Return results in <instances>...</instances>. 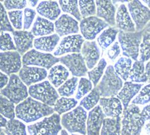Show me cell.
Segmentation results:
<instances>
[{
	"instance_id": "1",
	"label": "cell",
	"mask_w": 150,
	"mask_h": 135,
	"mask_svg": "<svg viewBox=\"0 0 150 135\" xmlns=\"http://www.w3.org/2000/svg\"><path fill=\"white\" fill-rule=\"evenodd\" d=\"M15 112L17 118L26 123H30L44 116L52 114L54 111L51 106L32 97H27L16 107Z\"/></svg>"
},
{
	"instance_id": "2",
	"label": "cell",
	"mask_w": 150,
	"mask_h": 135,
	"mask_svg": "<svg viewBox=\"0 0 150 135\" xmlns=\"http://www.w3.org/2000/svg\"><path fill=\"white\" fill-rule=\"evenodd\" d=\"M120 135H139L146 120L140 115L139 108L134 104L124 111Z\"/></svg>"
},
{
	"instance_id": "3",
	"label": "cell",
	"mask_w": 150,
	"mask_h": 135,
	"mask_svg": "<svg viewBox=\"0 0 150 135\" xmlns=\"http://www.w3.org/2000/svg\"><path fill=\"white\" fill-rule=\"evenodd\" d=\"M122 85V79L115 72L114 66L110 65L107 67L100 82L95 88L99 92L100 96L112 97L117 95Z\"/></svg>"
},
{
	"instance_id": "4",
	"label": "cell",
	"mask_w": 150,
	"mask_h": 135,
	"mask_svg": "<svg viewBox=\"0 0 150 135\" xmlns=\"http://www.w3.org/2000/svg\"><path fill=\"white\" fill-rule=\"evenodd\" d=\"M86 112L80 105L62 116L61 124L71 133H79L86 135Z\"/></svg>"
},
{
	"instance_id": "5",
	"label": "cell",
	"mask_w": 150,
	"mask_h": 135,
	"mask_svg": "<svg viewBox=\"0 0 150 135\" xmlns=\"http://www.w3.org/2000/svg\"><path fill=\"white\" fill-rule=\"evenodd\" d=\"M143 31L125 32L119 31L118 39L122 49L123 55L135 61L139 56V46L142 39Z\"/></svg>"
},
{
	"instance_id": "6",
	"label": "cell",
	"mask_w": 150,
	"mask_h": 135,
	"mask_svg": "<svg viewBox=\"0 0 150 135\" xmlns=\"http://www.w3.org/2000/svg\"><path fill=\"white\" fill-rule=\"evenodd\" d=\"M1 94L13 104H19L25 100L28 95L26 85L22 82L18 76L15 74L10 77L5 88L1 90Z\"/></svg>"
},
{
	"instance_id": "7",
	"label": "cell",
	"mask_w": 150,
	"mask_h": 135,
	"mask_svg": "<svg viewBox=\"0 0 150 135\" xmlns=\"http://www.w3.org/2000/svg\"><path fill=\"white\" fill-rule=\"evenodd\" d=\"M61 129V117L57 114H52L39 123L27 126L29 135H57Z\"/></svg>"
},
{
	"instance_id": "8",
	"label": "cell",
	"mask_w": 150,
	"mask_h": 135,
	"mask_svg": "<svg viewBox=\"0 0 150 135\" xmlns=\"http://www.w3.org/2000/svg\"><path fill=\"white\" fill-rule=\"evenodd\" d=\"M28 94L32 98L40 100V102L51 107L54 105L59 97L55 88L48 81L29 87Z\"/></svg>"
},
{
	"instance_id": "9",
	"label": "cell",
	"mask_w": 150,
	"mask_h": 135,
	"mask_svg": "<svg viewBox=\"0 0 150 135\" xmlns=\"http://www.w3.org/2000/svg\"><path fill=\"white\" fill-rule=\"evenodd\" d=\"M58 62H59V58L55 57L51 54L37 51L35 49L29 50L24 54L22 58L23 66H38L47 70Z\"/></svg>"
},
{
	"instance_id": "10",
	"label": "cell",
	"mask_w": 150,
	"mask_h": 135,
	"mask_svg": "<svg viewBox=\"0 0 150 135\" xmlns=\"http://www.w3.org/2000/svg\"><path fill=\"white\" fill-rule=\"evenodd\" d=\"M105 21L96 16H90L81 21L80 30L82 35L87 40H93L103 29L109 27Z\"/></svg>"
},
{
	"instance_id": "11",
	"label": "cell",
	"mask_w": 150,
	"mask_h": 135,
	"mask_svg": "<svg viewBox=\"0 0 150 135\" xmlns=\"http://www.w3.org/2000/svg\"><path fill=\"white\" fill-rule=\"evenodd\" d=\"M128 8L132 18L136 25V31L137 32L142 31L149 21V8L144 6L138 0L129 2Z\"/></svg>"
},
{
	"instance_id": "12",
	"label": "cell",
	"mask_w": 150,
	"mask_h": 135,
	"mask_svg": "<svg viewBox=\"0 0 150 135\" xmlns=\"http://www.w3.org/2000/svg\"><path fill=\"white\" fill-rule=\"evenodd\" d=\"M22 66L21 56L17 51L0 53V70L7 75L18 73Z\"/></svg>"
},
{
	"instance_id": "13",
	"label": "cell",
	"mask_w": 150,
	"mask_h": 135,
	"mask_svg": "<svg viewBox=\"0 0 150 135\" xmlns=\"http://www.w3.org/2000/svg\"><path fill=\"white\" fill-rule=\"evenodd\" d=\"M59 62L64 65L73 76L83 77L85 76L88 70L82 55L80 53H73L59 58Z\"/></svg>"
},
{
	"instance_id": "14",
	"label": "cell",
	"mask_w": 150,
	"mask_h": 135,
	"mask_svg": "<svg viewBox=\"0 0 150 135\" xmlns=\"http://www.w3.org/2000/svg\"><path fill=\"white\" fill-rule=\"evenodd\" d=\"M84 42L83 37L79 34L66 37L62 39L59 45L54 53V55L61 56L68 53H79Z\"/></svg>"
},
{
	"instance_id": "15",
	"label": "cell",
	"mask_w": 150,
	"mask_h": 135,
	"mask_svg": "<svg viewBox=\"0 0 150 135\" xmlns=\"http://www.w3.org/2000/svg\"><path fill=\"white\" fill-rule=\"evenodd\" d=\"M47 76L46 70L38 67L23 66L19 71V78L27 86L44 80Z\"/></svg>"
},
{
	"instance_id": "16",
	"label": "cell",
	"mask_w": 150,
	"mask_h": 135,
	"mask_svg": "<svg viewBox=\"0 0 150 135\" xmlns=\"http://www.w3.org/2000/svg\"><path fill=\"white\" fill-rule=\"evenodd\" d=\"M105 117L100 105H97L90 111L86 129L87 135H100L103 120Z\"/></svg>"
},
{
	"instance_id": "17",
	"label": "cell",
	"mask_w": 150,
	"mask_h": 135,
	"mask_svg": "<svg viewBox=\"0 0 150 135\" xmlns=\"http://www.w3.org/2000/svg\"><path fill=\"white\" fill-rule=\"evenodd\" d=\"M55 30L59 36L77 33L79 32L78 22L69 15L63 14L56 21Z\"/></svg>"
},
{
	"instance_id": "18",
	"label": "cell",
	"mask_w": 150,
	"mask_h": 135,
	"mask_svg": "<svg viewBox=\"0 0 150 135\" xmlns=\"http://www.w3.org/2000/svg\"><path fill=\"white\" fill-rule=\"evenodd\" d=\"M81 49L82 57L88 69H92L99 60L100 52L95 41H86Z\"/></svg>"
},
{
	"instance_id": "19",
	"label": "cell",
	"mask_w": 150,
	"mask_h": 135,
	"mask_svg": "<svg viewBox=\"0 0 150 135\" xmlns=\"http://www.w3.org/2000/svg\"><path fill=\"white\" fill-rule=\"evenodd\" d=\"M100 106L102 107V111L105 116L112 118L119 117L122 112L121 102L117 98L102 97L99 100Z\"/></svg>"
},
{
	"instance_id": "20",
	"label": "cell",
	"mask_w": 150,
	"mask_h": 135,
	"mask_svg": "<svg viewBox=\"0 0 150 135\" xmlns=\"http://www.w3.org/2000/svg\"><path fill=\"white\" fill-rule=\"evenodd\" d=\"M13 35L16 49L21 55H23L27 50L32 48L34 36L31 32L25 31H13Z\"/></svg>"
},
{
	"instance_id": "21",
	"label": "cell",
	"mask_w": 150,
	"mask_h": 135,
	"mask_svg": "<svg viewBox=\"0 0 150 135\" xmlns=\"http://www.w3.org/2000/svg\"><path fill=\"white\" fill-rule=\"evenodd\" d=\"M116 27L125 32H135L136 28L129 14L126 6L124 4L118 8L116 15Z\"/></svg>"
},
{
	"instance_id": "22",
	"label": "cell",
	"mask_w": 150,
	"mask_h": 135,
	"mask_svg": "<svg viewBox=\"0 0 150 135\" xmlns=\"http://www.w3.org/2000/svg\"><path fill=\"white\" fill-rule=\"evenodd\" d=\"M143 85V84L134 83L131 82H125L120 91L117 95V99L120 101H122L124 105V111L127 108L132 99L140 91Z\"/></svg>"
},
{
	"instance_id": "23",
	"label": "cell",
	"mask_w": 150,
	"mask_h": 135,
	"mask_svg": "<svg viewBox=\"0 0 150 135\" xmlns=\"http://www.w3.org/2000/svg\"><path fill=\"white\" fill-rule=\"evenodd\" d=\"M97 10V16L105 20L108 25H115V8L111 1H96Z\"/></svg>"
},
{
	"instance_id": "24",
	"label": "cell",
	"mask_w": 150,
	"mask_h": 135,
	"mask_svg": "<svg viewBox=\"0 0 150 135\" xmlns=\"http://www.w3.org/2000/svg\"><path fill=\"white\" fill-rule=\"evenodd\" d=\"M37 11L41 16L51 20H55L61 14L59 5L55 1H41L37 7Z\"/></svg>"
},
{
	"instance_id": "25",
	"label": "cell",
	"mask_w": 150,
	"mask_h": 135,
	"mask_svg": "<svg viewBox=\"0 0 150 135\" xmlns=\"http://www.w3.org/2000/svg\"><path fill=\"white\" fill-rule=\"evenodd\" d=\"M60 40L59 36L57 34L40 37L34 41V46L36 49L45 52H52Z\"/></svg>"
},
{
	"instance_id": "26",
	"label": "cell",
	"mask_w": 150,
	"mask_h": 135,
	"mask_svg": "<svg viewBox=\"0 0 150 135\" xmlns=\"http://www.w3.org/2000/svg\"><path fill=\"white\" fill-rule=\"evenodd\" d=\"M54 31V25L51 21L37 16L32 28L34 36H44L51 34Z\"/></svg>"
},
{
	"instance_id": "27",
	"label": "cell",
	"mask_w": 150,
	"mask_h": 135,
	"mask_svg": "<svg viewBox=\"0 0 150 135\" xmlns=\"http://www.w3.org/2000/svg\"><path fill=\"white\" fill-rule=\"evenodd\" d=\"M69 71L62 65L52 67L49 71L48 79L55 87H59L63 84L69 77Z\"/></svg>"
},
{
	"instance_id": "28",
	"label": "cell",
	"mask_w": 150,
	"mask_h": 135,
	"mask_svg": "<svg viewBox=\"0 0 150 135\" xmlns=\"http://www.w3.org/2000/svg\"><path fill=\"white\" fill-rule=\"evenodd\" d=\"M121 117L103 119L100 135H120Z\"/></svg>"
},
{
	"instance_id": "29",
	"label": "cell",
	"mask_w": 150,
	"mask_h": 135,
	"mask_svg": "<svg viewBox=\"0 0 150 135\" xmlns=\"http://www.w3.org/2000/svg\"><path fill=\"white\" fill-rule=\"evenodd\" d=\"M128 78L131 80V82L144 83L147 81L149 82V79L144 73V65L143 61L136 60L134 62L132 69L130 70Z\"/></svg>"
},
{
	"instance_id": "30",
	"label": "cell",
	"mask_w": 150,
	"mask_h": 135,
	"mask_svg": "<svg viewBox=\"0 0 150 135\" xmlns=\"http://www.w3.org/2000/svg\"><path fill=\"white\" fill-rule=\"evenodd\" d=\"M132 67V60L130 58L122 57L115 63L114 69L116 74L125 81L128 79Z\"/></svg>"
},
{
	"instance_id": "31",
	"label": "cell",
	"mask_w": 150,
	"mask_h": 135,
	"mask_svg": "<svg viewBox=\"0 0 150 135\" xmlns=\"http://www.w3.org/2000/svg\"><path fill=\"white\" fill-rule=\"evenodd\" d=\"M142 36L143 43L140 44V60L144 63L149 60V23L146 25L143 28Z\"/></svg>"
},
{
	"instance_id": "32",
	"label": "cell",
	"mask_w": 150,
	"mask_h": 135,
	"mask_svg": "<svg viewBox=\"0 0 150 135\" xmlns=\"http://www.w3.org/2000/svg\"><path fill=\"white\" fill-rule=\"evenodd\" d=\"M3 131L7 135H27L25 125L16 119L8 121Z\"/></svg>"
},
{
	"instance_id": "33",
	"label": "cell",
	"mask_w": 150,
	"mask_h": 135,
	"mask_svg": "<svg viewBox=\"0 0 150 135\" xmlns=\"http://www.w3.org/2000/svg\"><path fill=\"white\" fill-rule=\"evenodd\" d=\"M118 32V30L112 27H110L104 31L97 39L100 46L103 49L109 48L110 45L115 41Z\"/></svg>"
},
{
	"instance_id": "34",
	"label": "cell",
	"mask_w": 150,
	"mask_h": 135,
	"mask_svg": "<svg viewBox=\"0 0 150 135\" xmlns=\"http://www.w3.org/2000/svg\"><path fill=\"white\" fill-rule=\"evenodd\" d=\"M78 101L73 98L69 99L66 97H61L56 101L55 103L54 111L57 112V114H61L68 112L76 106Z\"/></svg>"
},
{
	"instance_id": "35",
	"label": "cell",
	"mask_w": 150,
	"mask_h": 135,
	"mask_svg": "<svg viewBox=\"0 0 150 135\" xmlns=\"http://www.w3.org/2000/svg\"><path fill=\"white\" fill-rule=\"evenodd\" d=\"M15 107L14 104L5 97L0 95V114L10 120L15 117Z\"/></svg>"
},
{
	"instance_id": "36",
	"label": "cell",
	"mask_w": 150,
	"mask_h": 135,
	"mask_svg": "<svg viewBox=\"0 0 150 135\" xmlns=\"http://www.w3.org/2000/svg\"><path fill=\"white\" fill-rule=\"evenodd\" d=\"M61 10L64 12L73 15L78 21L81 20V15L79 11L78 1H59Z\"/></svg>"
},
{
	"instance_id": "37",
	"label": "cell",
	"mask_w": 150,
	"mask_h": 135,
	"mask_svg": "<svg viewBox=\"0 0 150 135\" xmlns=\"http://www.w3.org/2000/svg\"><path fill=\"white\" fill-rule=\"evenodd\" d=\"M100 94L96 88H93L90 94L83 98L80 102V106L86 110H91L97 104L100 100Z\"/></svg>"
},
{
	"instance_id": "38",
	"label": "cell",
	"mask_w": 150,
	"mask_h": 135,
	"mask_svg": "<svg viewBox=\"0 0 150 135\" xmlns=\"http://www.w3.org/2000/svg\"><path fill=\"white\" fill-rule=\"evenodd\" d=\"M107 66V62L104 58L100 60L98 65L96 66L93 70L88 72V75L90 80L93 82L95 87L97 86L100 79L103 75L104 70Z\"/></svg>"
},
{
	"instance_id": "39",
	"label": "cell",
	"mask_w": 150,
	"mask_h": 135,
	"mask_svg": "<svg viewBox=\"0 0 150 135\" xmlns=\"http://www.w3.org/2000/svg\"><path fill=\"white\" fill-rule=\"evenodd\" d=\"M78 78L73 77L65 82L63 85L58 88L57 92L61 96L70 97L74 94L78 84Z\"/></svg>"
},
{
	"instance_id": "40",
	"label": "cell",
	"mask_w": 150,
	"mask_h": 135,
	"mask_svg": "<svg viewBox=\"0 0 150 135\" xmlns=\"http://www.w3.org/2000/svg\"><path fill=\"white\" fill-rule=\"evenodd\" d=\"M80 10L81 17L87 18L96 14V5L94 1H78Z\"/></svg>"
},
{
	"instance_id": "41",
	"label": "cell",
	"mask_w": 150,
	"mask_h": 135,
	"mask_svg": "<svg viewBox=\"0 0 150 135\" xmlns=\"http://www.w3.org/2000/svg\"><path fill=\"white\" fill-rule=\"evenodd\" d=\"M16 50L11 36L8 33H2L0 35V50L1 51H10Z\"/></svg>"
},
{
	"instance_id": "42",
	"label": "cell",
	"mask_w": 150,
	"mask_h": 135,
	"mask_svg": "<svg viewBox=\"0 0 150 135\" xmlns=\"http://www.w3.org/2000/svg\"><path fill=\"white\" fill-rule=\"evenodd\" d=\"M0 29L1 31L13 32V28L8 19L5 7L0 2Z\"/></svg>"
},
{
	"instance_id": "43",
	"label": "cell",
	"mask_w": 150,
	"mask_h": 135,
	"mask_svg": "<svg viewBox=\"0 0 150 135\" xmlns=\"http://www.w3.org/2000/svg\"><path fill=\"white\" fill-rule=\"evenodd\" d=\"M91 89H92V84L90 80L85 78H81L79 82L76 99L77 100L80 99L82 97L88 94Z\"/></svg>"
},
{
	"instance_id": "44",
	"label": "cell",
	"mask_w": 150,
	"mask_h": 135,
	"mask_svg": "<svg viewBox=\"0 0 150 135\" xmlns=\"http://www.w3.org/2000/svg\"><path fill=\"white\" fill-rule=\"evenodd\" d=\"M149 84L144 86L139 92V95L132 101V104L144 105L149 102Z\"/></svg>"
},
{
	"instance_id": "45",
	"label": "cell",
	"mask_w": 150,
	"mask_h": 135,
	"mask_svg": "<svg viewBox=\"0 0 150 135\" xmlns=\"http://www.w3.org/2000/svg\"><path fill=\"white\" fill-rule=\"evenodd\" d=\"M8 14L10 22L14 28L18 30H21L22 28L23 11L22 10L11 11H8Z\"/></svg>"
},
{
	"instance_id": "46",
	"label": "cell",
	"mask_w": 150,
	"mask_h": 135,
	"mask_svg": "<svg viewBox=\"0 0 150 135\" xmlns=\"http://www.w3.org/2000/svg\"><path fill=\"white\" fill-rule=\"evenodd\" d=\"M35 11L34 10L31 9V8H26L24 10V30H28V28H30L33 22V20H34L35 18Z\"/></svg>"
},
{
	"instance_id": "47",
	"label": "cell",
	"mask_w": 150,
	"mask_h": 135,
	"mask_svg": "<svg viewBox=\"0 0 150 135\" xmlns=\"http://www.w3.org/2000/svg\"><path fill=\"white\" fill-rule=\"evenodd\" d=\"M7 10H20L25 8L26 1H3Z\"/></svg>"
},
{
	"instance_id": "48",
	"label": "cell",
	"mask_w": 150,
	"mask_h": 135,
	"mask_svg": "<svg viewBox=\"0 0 150 135\" xmlns=\"http://www.w3.org/2000/svg\"><path fill=\"white\" fill-rule=\"evenodd\" d=\"M120 53V47L119 45V43L117 42L114 43V44L112 46V48L108 50V56L112 61H114L115 59L118 57Z\"/></svg>"
},
{
	"instance_id": "49",
	"label": "cell",
	"mask_w": 150,
	"mask_h": 135,
	"mask_svg": "<svg viewBox=\"0 0 150 135\" xmlns=\"http://www.w3.org/2000/svg\"><path fill=\"white\" fill-rule=\"evenodd\" d=\"M8 80H9V78L8 76L0 71V89H3L7 85Z\"/></svg>"
},
{
	"instance_id": "50",
	"label": "cell",
	"mask_w": 150,
	"mask_h": 135,
	"mask_svg": "<svg viewBox=\"0 0 150 135\" xmlns=\"http://www.w3.org/2000/svg\"><path fill=\"white\" fill-rule=\"evenodd\" d=\"M149 112H150V106L149 105H148L145 107H144L142 112H141V113H140V115L142 116L146 121H147L149 119Z\"/></svg>"
},
{
	"instance_id": "51",
	"label": "cell",
	"mask_w": 150,
	"mask_h": 135,
	"mask_svg": "<svg viewBox=\"0 0 150 135\" xmlns=\"http://www.w3.org/2000/svg\"><path fill=\"white\" fill-rule=\"evenodd\" d=\"M7 120L5 117H4L2 115L0 114V128H4L7 123Z\"/></svg>"
},
{
	"instance_id": "52",
	"label": "cell",
	"mask_w": 150,
	"mask_h": 135,
	"mask_svg": "<svg viewBox=\"0 0 150 135\" xmlns=\"http://www.w3.org/2000/svg\"><path fill=\"white\" fill-rule=\"evenodd\" d=\"M144 73L148 78L149 80V62H148L146 66V68L144 69Z\"/></svg>"
},
{
	"instance_id": "53",
	"label": "cell",
	"mask_w": 150,
	"mask_h": 135,
	"mask_svg": "<svg viewBox=\"0 0 150 135\" xmlns=\"http://www.w3.org/2000/svg\"><path fill=\"white\" fill-rule=\"evenodd\" d=\"M28 3H30V5L32 6V7H35L36 6V5L37 4V3H38V1H29Z\"/></svg>"
},
{
	"instance_id": "54",
	"label": "cell",
	"mask_w": 150,
	"mask_h": 135,
	"mask_svg": "<svg viewBox=\"0 0 150 135\" xmlns=\"http://www.w3.org/2000/svg\"><path fill=\"white\" fill-rule=\"evenodd\" d=\"M145 131L146 132L148 133V134L149 135V123L145 126Z\"/></svg>"
},
{
	"instance_id": "55",
	"label": "cell",
	"mask_w": 150,
	"mask_h": 135,
	"mask_svg": "<svg viewBox=\"0 0 150 135\" xmlns=\"http://www.w3.org/2000/svg\"><path fill=\"white\" fill-rule=\"evenodd\" d=\"M60 135H69L68 133H67L66 130L64 129H62L61 130V134Z\"/></svg>"
},
{
	"instance_id": "56",
	"label": "cell",
	"mask_w": 150,
	"mask_h": 135,
	"mask_svg": "<svg viewBox=\"0 0 150 135\" xmlns=\"http://www.w3.org/2000/svg\"><path fill=\"white\" fill-rule=\"evenodd\" d=\"M0 135H5V133H3V132L2 131V132L0 133Z\"/></svg>"
},
{
	"instance_id": "57",
	"label": "cell",
	"mask_w": 150,
	"mask_h": 135,
	"mask_svg": "<svg viewBox=\"0 0 150 135\" xmlns=\"http://www.w3.org/2000/svg\"><path fill=\"white\" fill-rule=\"evenodd\" d=\"M2 131H3V129H2L1 128H0V133L2 132Z\"/></svg>"
},
{
	"instance_id": "58",
	"label": "cell",
	"mask_w": 150,
	"mask_h": 135,
	"mask_svg": "<svg viewBox=\"0 0 150 135\" xmlns=\"http://www.w3.org/2000/svg\"><path fill=\"white\" fill-rule=\"evenodd\" d=\"M72 135H78V134H72Z\"/></svg>"
},
{
	"instance_id": "59",
	"label": "cell",
	"mask_w": 150,
	"mask_h": 135,
	"mask_svg": "<svg viewBox=\"0 0 150 135\" xmlns=\"http://www.w3.org/2000/svg\"><path fill=\"white\" fill-rule=\"evenodd\" d=\"M1 29H0V33H1Z\"/></svg>"
}]
</instances>
